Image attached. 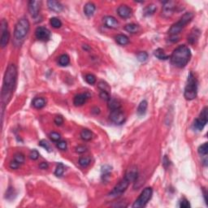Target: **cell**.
I'll use <instances>...</instances> for the list:
<instances>
[{
	"mask_svg": "<svg viewBox=\"0 0 208 208\" xmlns=\"http://www.w3.org/2000/svg\"><path fill=\"white\" fill-rule=\"evenodd\" d=\"M41 1H35V0H31L29 2V12L33 17H36L38 16V13L41 9Z\"/></svg>",
	"mask_w": 208,
	"mask_h": 208,
	"instance_id": "cell-13",
	"label": "cell"
},
{
	"mask_svg": "<svg viewBox=\"0 0 208 208\" xmlns=\"http://www.w3.org/2000/svg\"><path fill=\"white\" fill-rule=\"evenodd\" d=\"M1 32H2V35H1L0 44L2 48H4L5 46H7L10 39V33L7 29V23L5 20H2L1 21Z\"/></svg>",
	"mask_w": 208,
	"mask_h": 208,
	"instance_id": "cell-9",
	"label": "cell"
},
{
	"mask_svg": "<svg viewBox=\"0 0 208 208\" xmlns=\"http://www.w3.org/2000/svg\"><path fill=\"white\" fill-rule=\"evenodd\" d=\"M103 23L106 27L109 29H116L118 28L119 22L114 16H106L103 18Z\"/></svg>",
	"mask_w": 208,
	"mask_h": 208,
	"instance_id": "cell-15",
	"label": "cell"
},
{
	"mask_svg": "<svg viewBox=\"0 0 208 208\" xmlns=\"http://www.w3.org/2000/svg\"><path fill=\"white\" fill-rule=\"evenodd\" d=\"M190 58L191 52L189 47L185 45H181L175 49L172 56L169 57L172 65L179 68H185L189 63Z\"/></svg>",
	"mask_w": 208,
	"mask_h": 208,
	"instance_id": "cell-2",
	"label": "cell"
},
{
	"mask_svg": "<svg viewBox=\"0 0 208 208\" xmlns=\"http://www.w3.org/2000/svg\"><path fill=\"white\" fill-rule=\"evenodd\" d=\"M199 154L203 156H206L208 153V144L207 142L204 143L203 145H201L198 149Z\"/></svg>",
	"mask_w": 208,
	"mask_h": 208,
	"instance_id": "cell-32",
	"label": "cell"
},
{
	"mask_svg": "<svg viewBox=\"0 0 208 208\" xmlns=\"http://www.w3.org/2000/svg\"><path fill=\"white\" fill-rule=\"evenodd\" d=\"M48 167H49V165L46 162H41V163L39 164V168H40V169H42V170L47 169Z\"/></svg>",
	"mask_w": 208,
	"mask_h": 208,
	"instance_id": "cell-49",
	"label": "cell"
},
{
	"mask_svg": "<svg viewBox=\"0 0 208 208\" xmlns=\"http://www.w3.org/2000/svg\"><path fill=\"white\" fill-rule=\"evenodd\" d=\"M57 147L61 150H66L67 149V142L65 141H60L57 143Z\"/></svg>",
	"mask_w": 208,
	"mask_h": 208,
	"instance_id": "cell-43",
	"label": "cell"
},
{
	"mask_svg": "<svg viewBox=\"0 0 208 208\" xmlns=\"http://www.w3.org/2000/svg\"><path fill=\"white\" fill-rule=\"evenodd\" d=\"M137 59H138V61L140 62H145V61L147 60L148 59V54L145 51H142V52H139V53L137 55Z\"/></svg>",
	"mask_w": 208,
	"mask_h": 208,
	"instance_id": "cell-35",
	"label": "cell"
},
{
	"mask_svg": "<svg viewBox=\"0 0 208 208\" xmlns=\"http://www.w3.org/2000/svg\"><path fill=\"white\" fill-rule=\"evenodd\" d=\"M39 157V153L37 150H33L29 154V158L33 160H37Z\"/></svg>",
	"mask_w": 208,
	"mask_h": 208,
	"instance_id": "cell-41",
	"label": "cell"
},
{
	"mask_svg": "<svg viewBox=\"0 0 208 208\" xmlns=\"http://www.w3.org/2000/svg\"><path fill=\"white\" fill-rule=\"evenodd\" d=\"M91 162V158L89 157V156H84V157H81L79 159V161H78V163L83 167H85L89 166Z\"/></svg>",
	"mask_w": 208,
	"mask_h": 208,
	"instance_id": "cell-29",
	"label": "cell"
},
{
	"mask_svg": "<svg viewBox=\"0 0 208 208\" xmlns=\"http://www.w3.org/2000/svg\"><path fill=\"white\" fill-rule=\"evenodd\" d=\"M50 138L53 142H59V141L60 140L61 136L59 133H56V132H52V133H50Z\"/></svg>",
	"mask_w": 208,
	"mask_h": 208,
	"instance_id": "cell-39",
	"label": "cell"
},
{
	"mask_svg": "<svg viewBox=\"0 0 208 208\" xmlns=\"http://www.w3.org/2000/svg\"><path fill=\"white\" fill-rule=\"evenodd\" d=\"M81 138L84 141H90L93 138L92 132L89 129H83L81 132Z\"/></svg>",
	"mask_w": 208,
	"mask_h": 208,
	"instance_id": "cell-25",
	"label": "cell"
},
{
	"mask_svg": "<svg viewBox=\"0 0 208 208\" xmlns=\"http://www.w3.org/2000/svg\"><path fill=\"white\" fill-rule=\"evenodd\" d=\"M64 168L65 167H64V165L63 163H58L56 171H55V175L56 177H61L63 174V172H64Z\"/></svg>",
	"mask_w": 208,
	"mask_h": 208,
	"instance_id": "cell-34",
	"label": "cell"
},
{
	"mask_svg": "<svg viewBox=\"0 0 208 208\" xmlns=\"http://www.w3.org/2000/svg\"><path fill=\"white\" fill-rule=\"evenodd\" d=\"M111 171V167L110 165H104L102 167V179L105 181L106 180V177H110V172Z\"/></svg>",
	"mask_w": 208,
	"mask_h": 208,
	"instance_id": "cell-30",
	"label": "cell"
},
{
	"mask_svg": "<svg viewBox=\"0 0 208 208\" xmlns=\"http://www.w3.org/2000/svg\"><path fill=\"white\" fill-rule=\"evenodd\" d=\"M154 55L156 58H158L159 59H161V60H166V59H168L170 56H167V54L165 53L164 51L161 48H158L157 50H155L154 51Z\"/></svg>",
	"mask_w": 208,
	"mask_h": 208,
	"instance_id": "cell-21",
	"label": "cell"
},
{
	"mask_svg": "<svg viewBox=\"0 0 208 208\" xmlns=\"http://www.w3.org/2000/svg\"><path fill=\"white\" fill-rule=\"evenodd\" d=\"M76 152L78 153V154H83L85 153L86 150H87V147L85 146V145H78L75 148Z\"/></svg>",
	"mask_w": 208,
	"mask_h": 208,
	"instance_id": "cell-44",
	"label": "cell"
},
{
	"mask_svg": "<svg viewBox=\"0 0 208 208\" xmlns=\"http://www.w3.org/2000/svg\"><path fill=\"white\" fill-rule=\"evenodd\" d=\"M35 36L40 41H47L51 38V32L45 27H38L35 30Z\"/></svg>",
	"mask_w": 208,
	"mask_h": 208,
	"instance_id": "cell-12",
	"label": "cell"
},
{
	"mask_svg": "<svg viewBox=\"0 0 208 208\" xmlns=\"http://www.w3.org/2000/svg\"><path fill=\"white\" fill-rule=\"evenodd\" d=\"M85 81L88 84H90V85H94L96 82V77L95 75H93V74H87L85 76Z\"/></svg>",
	"mask_w": 208,
	"mask_h": 208,
	"instance_id": "cell-36",
	"label": "cell"
},
{
	"mask_svg": "<svg viewBox=\"0 0 208 208\" xmlns=\"http://www.w3.org/2000/svg\"><path fill=\"white\" fill-rule=\"evenodd\" d=\"M199 35H200V31L199 29H193L190 34L189 35V37H188V41H189V43L194 44L199 38Z\"/></svg>",
	"mask_w": 208,
	"mask_h": 208,
	"instance_id": "cell-22",
	"label": "cell"
},
{
	"mask_svg": "<svg viewBox=\"0 0 208 208\" xmlns=\"http://www.w3.org/2000/svg\"><path fill=\"white\" fill-rule=\"evenodd\" d=\"M110 120H111L114 124H122L125 121V116L121 110L117 109V110H113L111 111L110 114Z\"/></svg>",
	"mask_w": 208,
	"mask_h": 208,
	"instance_id": "cell-10",
	"label": "cell"
},
{
	"mask_svg": "<svg viewBox=\"0 0 208 208\" xmlns=\"http://www.w3.org/2000/svg\"><path fill=\"white\" fill-rule=\"evenodd\" d=\"M180 207L181 208H189L190 207V204H189V202L185 199H183L182 200H181L180 202Z\"/></svg>",
	"mask_w": 208,
	"mask_h": 208,
	"instance_id": "cell-40",
	"label": "cell"
},
{
	"mask_svg": "<svg viewBox=\"0 0 208 208\" xmlns=\"http://www.w3.org/2000/svg\"><path fill=\"white\" fill-rule=\"evenodd\" d=\"M14 160L20 164H22L24 163V155L21 153H17L14 155Z\"/></svg>",
	"mask_w": 208,
	"mask_h": 208,
	"instance_id": "cell-37",
	"label": "cell"
},
{
	"mask_svg": "<svg viewBox=\"0 0 208 208\" xmlns=\"http://www.w3.org/2000/svg\"><path fill=\"white\" fill-rule=\"evenodd\" d=\"M153 194V189L150 187H147L143 189V191L141 193L140 196L138 197V199L134 202L133 204V207L134 208H142L148 203L150 201Z\"/></svg>",
	"mask_w": 208,
	"mask_h": 208,
	"instance_id": "cell-7",
	"label": "cell"
},
{
	"mask_svg": "<svg viewBox=\"0 0 208 208\" xmlns=\"http://www.w3.org/2000/svg\"><path fill=\"white\" fill-rule=\"evenodd\" d=\"M138 177V169L136 167H131L126 172L125 176L116 186L114 187L113 189L110 193V196L116 197L119 196L125 191L128 187L131 182L134 181Z\"/></svg>",
	"mask_w": 208,
	"mask_h": 208,
	"instance_id": "cell-3",
	"label": "cell"
},
{
	"mask_svg": "<svg viewBox=\"0 0 208 208\" xmlns=\"http://www.w3.org/2000/svg\"><path fill=\"white\" fill-rule=\"evenodd\" d=\"M89 99V95L88 94H79L77 95L74 97L73 99V104L76 106H82L83 104L86 102V100Z\"/></svg>",
	"mask_w": 208,
	"mask_h": 208,
	"instance_id": "cell-17",
	"label": "cell"
},
{
	"mask_svg": "<svg viewBox=\"0 0 208 208\" xmlns=\"http://www.w3.org/2000/svg\"><path fill=\"white\" fill-rule=\"evenodd\" d=\"M50 24L55 29H59L62 26V22H61V20L59 18H56V17L51 18V20H50Z\"/></svg>",
	"mask_w": 208,
	"mask_h": 208,
	"instance_id": "cell-31",
	"label": "cell"
},
{
	"mask_svg": "<svg viewBox=\"0 0 208 208\" xmlns=\"http://www.w3.org/2000/svg\"><path fill=\"white\" fill-rule=\"evenodd\" d=\"M197 93H198V81L193 73L190 72L188 76L186 85L185 88L184 96L185 99L193 100L197 97Z\"/></svg>",
	"mask_w": 208,
	"mask_h": 208,
	"instance_id": "cell-6",
	"label": "cell"
},
{
	"mask_svg": "<svg viewBox=\"0 0 208 208\" xmlns=\"http://www.w3.org/2000/svg\"><path fill=\"white\" fill-rule=\"evenodd\" d=\"M70 63V58L68 55H62V56H59V64L60 66H63V67H65V66H68Z\"/></svg>",
	"mask_w": 208,
	"mask_h": 208,
	"instance_id": "cell-26",
	"label": "cell"
},
{
	"mask_svg": "<svg viewBox=\"0 0 208 208\" xmlns=\"http://www.w3.org/2000/svg\"><path fill=\"white\" fill-rule=\"evenodd\" d=\"M208 115H207V107H204L203 110L202 111V112L200 113V116H199V118H197L195 120H194V129H196L198 131L202 130L203 128L206 126V123H207V119H208Z\"/></svg>",
	"mask_w": 208,
	"mask_h": 208,
	"instance_id": "cell-8",
	"label": "cell"
},
{
	"mask_svg": "<svg viewBox=\"0 0 208 208\" xmlns=\"http://www.w3.org/2000/svg\"><path fill=\"white\" fill-rule=\"evenodd\" d=\"M55 124H56V125H59L60 126L62 125L63 124V117L61 116H57L55 118Z\"/></svg>",
	"mask_w": 208,
	"mask_h": 208,
	"instance_id": "cell-45",
	"label": "cell"
},
{
	"mask_svg": "<svg viewBox=\"0 0 208 208\" xmlns=\"http://www.w3.org/2000/svg\"><path fill=\"white\" fill-rule=\"evenodd\" d=\"M132 12H133L132 9L127 5H120L117 9V13H118L119 16L123 18V19L130 17Z\"/></svg>",
	"mask_w": 208,
	"mask_h": 208,
	"instance_id": "cell-14",
	"label": "cell"
},
{
	"mask_svg": "<svg viewBox=\"0 0 208 208\" xmlns=\"http://www.w3.org/2000/svg\"><path fill=\"white\" fill-rule=\"evenodd\" d=\"M116 42L119 44V45H121V46H124V45H127L129 41V39L126 35H124V34H118L117 36H116Z\"/></svg>",
	"mask_w": 208,
	"mask_h": 208,
	"instance_id": "cell-23",
	"label": "cell"
},
{
	"mask_svg": "<svg viewBox=\"0 0 208 208\" xmlns=\"http://www.w3.org/2000/svg\"><path fill=\"white\" fill-rule=\"evenodd\" d=\"M107 106L110 110L113 111V110H117V109L120 108L121 105L120 102H119L117 99L110 98V99L107 101Z\"/></svg>",
	"mask_w": 208,
	"mask_h": 208,
	"instance_id": "cell-19",
	"label": "cell"
},
{
	"mask_svg": "<svg viewBox=\"0 0 208 208\" xmlns=\"http://www.w3.org/2000/svg\"><path fill=\"white\" fill-rule=\"evenodd\" d=\"M98 87L99 88L100 90H102V91H106V92L108 93H110V91H111V87L104 81H101L98 83Z\"/></svg>",
	"mask_w": 208,
	"mask_h": 208,
	"instance_id": "cell-33",
	"label": "cell"
},
{
	"mask_svg": "<svg viewBox=\"0 0 208 208\" xmlns=\"http://www.w3.org/2000/svg\"><path fill=\"white\" fill-rule=\"evenodd\" d=\"M14 194V189H12V188H9L7 193H6V198L10 199V197H12V199H13V195Z\"/></svg>",
	"mask_w": 208,
	"mask_h": 208,
	"instance_id": "cell-46",
	"label": "cell"
},
{
	"mask_svg": "<svg viewBox=\"0 0 208 208\" xmlns=\"http://www.w3.org/2000/svg\"><path fill=\"white\" fill-rule=\"evenodd\" d=\"M38 145H40V146H41V147H43L44 149L47 150L48 152H51V145H50V143H49L47 141L41 140L40 142H39Z\"/></svg>",
	"mask_w": 208,
	"mask_h": 208,
	"instance_id": "cell-38",
	"label": "cell"
},
{
	"mask_svg": "<svg viewBox=\"0 0 208 208\" xmlns=\"http://www.w3.org/2000/svg\"><path fill=\"white\" fill-rule=\"evenodd\" d=\"M20 163H18L17 162H16L15 160H13V161H12V162L10 163V167L12 168V169H17L18 167H20Z\"/></svg>",
	"mask_w": 208,
	"mask_h": 208,
	"instance_id": "cell-47",
	"label": "cell"
},
{
	"mask_svg": "<svg viewBox=\"0 0 208 208\" xmlns=\"http://www.w3.org/2000/svg\"><path fill=\"white\" fill-rule=\"evenodd\" d=\"M148 103L145 100H143L140 102V104L138 105V110H137V112H138V116H143L145 115V111H146V109H147Z\"/></svg>",
	"mask_w": 208,
	"mask_h": 208,
	"instance_id": "cell-24",
	"label": "cell"
},
{
	"mask_svg": "<svg viewBox=\"0 0 208 208\" xmlns=\"http://www.w3.org/2000/svg\"><path fill=\"white\" fill-rule=\"evenodd\" d=\"M176 8V3L173 1H166L163 2V6L162 8V16L165 18L171 17L174 13Z\"/></svg>",
	"mask_w": 208,
	"mask_h": 208,
	"instance_id": "cell-11",
	"label": "cell"
},
{
	"mask_svg": "<svg viewBox=\"0 0 208 208\" xmlns=\"http://www.w3.org/2000/svg\"><path fill=\"white\" fill-rule=\"evenodd\" d=\"M99 96L100 98L102 99V100H105V101H108L109 99H110V95H109L108 92H106V91H100V94H99Z\"/></svg>",
	"mask_w": 208,
	"mask_h": 208,
	"instance_id": "cell-42",
	"label": "cell"
},
{
	"mask_svg": "<svg viewBox=\"0 0 208 208\" xmlns=\"http://www.w3.org/2000/svg\"><path fill=\"white\" fill-rule=\"evenodd\" d=\"M194 18V13L193 12H186L181 16L179 20V21L172 24V27L168 30V34L171 37H178V34L182 31V29L191 21V20Z\"/></svg>",
	"mask_w": 208,
	"mask_h": 208,
	"instance_id": "cell-5",
	"label": "cell"
},
{
	"mask_svg": "<svg viewBox=\"0 0 208 208\" xmlns=\"http://www.w3.org/2000/svg\"><path fill=\"white\" fill-rule=\"evenodd\" d=\"M17 78L16 67L14 64H10L7 67L3 77L2 93H1V102H2V111L4 106L7 105L13 94Z\"/></svg>",
	"mask_w": 208,
	"mask_h": 208,
	"instance_id": "cell-1",
	"label": "cell"
},
{
	"mask_svg": "<svg viewBox=\"0 0 208 208\" xmlns=\"http://www.w3.org/2000/svg\"><path fill=\"white\" fill-rule=\"evenodd\" d=\"M29 27H30V24L27 18H21L18 20L14 30L13 42L16 46H20L24 42V39L29 31Z\"/></svg>",
	"mask_w": 208,
	"mask_h": 208,
	"instance_id": "cell-4",
	"label": "cell"
},
{
	"mask_svg": "<svg viewBox=\"0 0 208 208\" xmlns=\"http://www.w3.org/2000/svg\"><path fill=\"white\" fill-rule=\"evenodd\" d=\"M157 10V7L155 4H150L146 6V7L144 8V15L148 16H151L156 12Z\"/></svg>",
	"mask_w": 208,
	"mask_h": 208,
	"instance_id": "cell-27",
	"label": "cell"
},
{
	"mask_svg": "<svg viewBox=\"0 0 208 208\" xmlns=\"http://www.w3.org/2000/svg\"><path fill=\"white\" fill-rule=\"evenodd\" d=\"M47 6L48 8L52 12H60L63 11V7L60 2L56 0H50L47 2Z\"/></svg>",
	"mask_w": 208,
	"mask_h": 208,
	"instance_id": "cell-16",
	"label": "cell"
},
{
	"mask_svg": "<svg viewBox=\"0 0 208 208\" xmlns=\"http://www.w3.org/2000/svg\"><path fill=\"white\" fill-rule=\"evenodd\" d=\"M95 10H96V7L93 2H87L84 7V13L86 16L91 17L95 14Z\"/></svg>",
	"mask_w": 208,
	"mask_h": 208,
	"instance_id": "cell-18",
	"label": "cell"
},
{
	"mask_svg": "<svg viewBox=\"0 0 208 208\" xmlns=\"http://www.w3.org/2000/svg\"><path fill=\"white\" fill-rule=\"evenodd\" d=\"M169 164H170L169 160H168L167 156L165 155L164 158H163V165L164 166L165 168H167V167L169 166Z\"/></svg>",
	"mask_w": 208,
	"mask_h": 208,
	"instance_id": "cell-48",
	"label": "cell"
},
{
	"mask_svg": "<svg viewBox=\"0 0 208 208\" xmlns=\"http://www.w3.org/2000/svg\"><path fill=\"white\" fill-rule=\"evenodd\" d=\"M124 29H125L127 32H128V33H131V34H136V33H138V32L139 31L140 27L138 26V24H128L124 27Z\"/></svg>",
	"mask_w": 208,
	"mask_h": 208,
	"instance_id": "cell-28",
	"label": "cell"
},
{
	"mask_svg": "<svg viewBox=\"0 0 208 208\" xmlns=\"http://www.w3.org/2000/svg\"><path fill=\"white\" fill-rule=\"evenodd\" d=\"M33 106L37 109H41L43 108L44 106H46V101L45 99L43 98H35L34 100H33Z\"/></svg>",
	"mask_w": 208,
	"mask_h": 208,
	"instance_id": "cell-20",
	"label": "cell"
}]
</instances>
